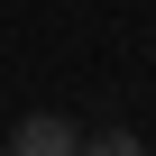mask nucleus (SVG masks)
<instances>
[{
    "label": "nucleus",
    "instance_id": "f257e3e1",
    "mask_svg": "<svg viewBox=\"0 0 156 156\" xmlns=\"http://www.w3.org/2000/svg\"><path fill=\"white\" fill-rule=\"evenodd\" d=\"M9 156H83V129H73L64 110H28L9 129Z\"/></svg>",
    "mask_w": 156,
    "mask_h": 156
},
{
    "label": "nucleus",
    "instance_id": "f03ea898",
    "mask_svg": "<svg viewBox=\"0 0 156 156\" xmlns=\"http://www.w3.org/2000/svg\"><path fill=\"white\" fill-rule=\"evenodd\" d=\"M83 156H147V147H138V129H101V138H83Z\"/></svg>",
    "mask_w": 156,
    "mask_h": 156
}]
</instances>
